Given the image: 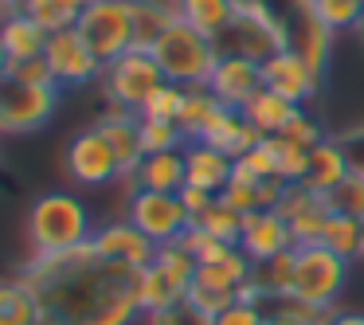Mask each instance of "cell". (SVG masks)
Listing matches in <instances>:
<instances>
[{
    "mask_svg": "<svg viewBox=\"0 0 364 325\" xmlns=\"http://www.w3.org/2000/svg\"><path fill=\"white\" fill-rule=\"evenodd\" d=\"M325 200H329L333 212H348V215H356V220H364V165L353 169Z\"/></svg>",
    "mask_w": 364,
    "mask_h": 325,
    "instance_id": "34",
    "label": "cell"
},
{
    "mask_svg": "<svg viewBox=\"0 0 364 325\" xmlns=\"http://www.w3.org/2000/svg\"><path fill=\"white\" fill-rule=\"evenodd\" d=\"M200 142L215 145L220 153H228V157H247V153L255 149V145L262 142V134L247 122L243 110H231V106H220L215 110V118L208 122V129L200 134Z\"/></svg>",
    "mask_w": 364,
    "mask_h": 325,
    "instance_id": "18",
    "label": "cell"
},
{
    "mask_svg": "<svg viewBox=\"0 0 364 325\" xmlns=\"http://www.w3.org/2000/svg\"><path fill=\"white\" fill-rule=\"evenodd\" d=\"M98 82H102L106 102H122L126 110L141 114V106L149 102V95L168 79H165V71L157 67V59H153L149 51L134 48V51H126V55H118L114 63H106V71H102Z\"/></svg>",
    "mask_w": 364,
    "mask_h": 325,
    "instance_id": "10",
    "label": "cell"
},
{
    "mask_svg": "<svg viewBox=\"0 0 364 325\" xmlns=\"http://www.w3.org/2000/svg\"><path fill=\"white\" fill-rule=\"evenodd\" d=\"M235 9H239V0H176V16H181L184 24H192L196 32L212 36L215 43H220V36L231 28Z\"/></svg>",
    "mask_w": 364,
    "mask_h": 325,
    "instance_id": "23",
    "label": "cell"
},
{
    "mask_svg": "<svg viewBox=\"0 0 364 325\" xmlns=\"http://www.w3.org/2000/svg\"><path fill=\"white\" fill-rule=\"evenodd\" d=\"M59 110V87H32L12 75L0 79V137H28Z\"/></svg>",
    "mask_w": 364,
    "mask_h": 325,
    "instance_id": "8",
    "label": "cell"
},
{
    "mask_svg": "<svg viewBox=\"0 0 364 325\" xmlns=\"http://www.w3.org/2000/svg\"><path fill=\"white\" fill-rule=\"evenodd\" d=\"M0 40L9 48L12 59H32V55H43L48 51V28L40 20H32L28 12H12V16L0 20Z\"/></svg>",
    "mask_w": 364,
    "mask_h": 325,
    "instance_id": "24",
    "label": "cell"
},
{
    "mask_svg": "<svg viewBox=\"0 0 364 325\" xmlns=\"http://www.w3.org/2000/svg\"><path fill=\"white\" fill-rule=\"evenodd\" d=\"M63 169L75 184H87V188H98V184H110L122 176L118 169V157H114L110 142L98 126H87L67 142V153H63Z\"/></svg>",
    "mask_w": 364,
    "mask_h": 325,
    "instance_id": "11",
    "label": "cell"
},
{
    "mask_svg": "<svg viewBox=\"0 0 364 325\" xmlns=\"http://www.w3.org/2000/svg\"><path fill=\"white\" fill-rule=\"evenodd\" d=\"M220 200L235 212L251 215V212H267L262 208V196H259V181H243V176H231V184L220 192Z\"/></svg>",
    "mask_w": 364,
    "mask_h": 325,
    "instance_id": "36",
    "label": "cell"
},
{
    "mask_svg": "<svg viewBox=\"0 0 364 325\" xmlns=\"http://www.w3.org/2000/svg\"><path fill=\"white\" fill-rule=\"evenodd\" d=\"M134 188H153V192H181L188 184V165H184V149L173 153H145L137 173L129 176Z\"/></svg>",
    "mask_w": 364,
    "mask_h": 325,
    "instance_id": "21",
    "label": "cell"
},
{
    "mask_svg": "<svg viewBox=\"0 0 364 325\" xmlns=\"http://www.w3.org/2000/svg\"><path fill=\"white\" fill-rule=\"evenodd\" d=\"M75 32L102 63H114L134 51V0H95L82 9Z\"/></svg>",
    "mask_w": 364,
    "mask_h": 325,
    "instance_id": "7",
    "label": "cell"
},
{
    "mask_svg": "<svg viewBox=\"0 0 364 325\" xmlns=\"http://www.w3.org/2000/svg\"><path fill=\"white\" fill-rule=\"evenodd\" d=\"M348 282V259L329 251L325 243L294 247V278H290V302L317 309H333Z\"/></svg>",
    "mask_w": 364,
    "mask_h": 325,
    "instance_id": "4",
    "label": "cell"
},
{
    "mask_svg": "<svg viewBox=\"0 0 364 325\" xmlns=\"http://www.w3.org/2000/svg\"><path fill=\"white\" fill-rule=\"evenodd\" d=\"M20 12L40 20V24L48 28V36H55V32H67V28L79 24L82 4L79 0H20Z\"/></svg>",
    "mask_w": 364,
    "mask_h": 325,
    "instance_id": "30",
    "label": "cell"
},
{
    "mask_svg": "<svg viewBox=\"0 0 364 325\" xmlns=\"http://www.w3.org/2000/svg\"><path fill=\"white\" fill-rule=\"evenodd\" d=\"M282 137H294V142H298V145H306V149H314V145L317 142H325V134H321V126H317V122L314 118H309V114L306 110H301L298 114V118H294L290 122V129H286V134Z\"/></svg>",
    "mask_w": 364,
    "mask_h": 325,
    "instance_id": "40",
    "label": "cell"
},
{
    "mask_svg": "<svg viewBox=\"0 0 364 325\" xmlns=\"http://www.w3.org/2000/svg\"><path fill=\"white\" fill-rule=\"evenodd\" d=\"M9 75L20 82H32V87H55V75H51L48 55H32V59H12Z\"/></svg>",
    "mask_w": 364,
    "mask_h": 325,
    "instance_id": "38",
    "label": "cell"
},
{
    "mask_svg": "<svg viewBox=\"0 0 364 325\" xmlns=\"http://www.w3.org/2000/svg\"><path fill=\"white\" fill-rule=\"evenodd\" d=\"M79 4H82V9H87V4H95V0H79Z\"/></svg>",
    "mask_w": 364,
    "mask_h": 325,
    "instance_id": "45",
    "label": "cell"
},
{
    "mask_svg": "<svg viewBox=\"0 0 364 325\" xmlns=\"http://www.w3.org/2000/svg\"><path fill=\"white\" fill-rule=\"evenodd\" d=\"M40 302V325H134L141 309V270L82 243L59 255H32L20 270Z\"/></svg>",
    "mask_w": 364,
    "mask_h": 325,
    "instance_id": "1",
    "label": "cell"
},
{
    "mask_svg": "<svg viewBox=\"0 0 364 325\" xmlns=\"http://www.w3.org/2000/svg\"><path fill=\"white\" fill-rule=\"evenodd\" d=\"M181 200H184V208H188L192 215H200V212H204V208L215 200V192L196 188V184H184V188H181Z\"/></svg>",
    "mask_w": 364,
    "mask_h": 325,
    "instance_id": "41",
    "label": "cell"
},
{
    "mask_svg": "<svg viewBox=\"0 0 364 325\" xmlns=\"http://www.w3.org/2000/svg\"><path fill=\"white\" fill-rule=\"evenodd\" d=\"M325 325H364V314H356V309H333Z\"/></svg>",
    "mask_w": 364,
    "mask_h": 325,
    "instance_id": "42",
    "label": "cell"
},
{
    "mask_svg": "<svg viewBox=\"0 0 364 325\" xmlns=\"http://www.w3.org/2000/svg\"><path fill=\"white\" fill-rule=\"evenodd\" d=\"M176 20V0H134V48L149 51Z\"/></svg>",
    "mask_w": 364,
    "mask_h": 325,
    "instance_id": "26",
    "label": "cell"
},
{
    "mask_svg": "<svg viewBox=\"0 0 364 325\" xmlns=\"http://www.w3.org/2000/svg\"><path fill=\"white\" fill-rule=\"evenodd\" d=\"M126 220L137 223L157 247L181 243L192 228V212L184 208L181 192H153V188H134L126 204Z\"/></svg>",
    "mask_w": 364,
    "mask_h": 325,
    "instance_id": "9",
    "label": "cell"
},
{
    "mask_svg": "<svg viewBox=\"0 0 364 325\" xmlns=\"http://www.w3.org/2000/svg\"><path fill=\"white\" fill-rule=\"evenodd\" d=\"M262 145H267V153H270V165H274V176L278 181H286V184H294V181H306V173H309V149L306 145H298L294 137H262Z\"/></svg>",
    "mask_w": 364,
    "mask_h": 325,
    "instance_id": "29",
    "label": "cell"
},
{
    "mask_svg": "<svg viewBox=\"0 0 364 325\" xmlns=\"http://www.w3.org/2000/svg\"><path fill=\"white\" fill-rule=\"evenodd\" d=\"M282 48H290V28H286L282 12H270L262 0H239L235 20H231V28L220 36V51L255 59V63H267V59Z\"/></svg>",
    "mask_w": 364,
    "mask_h": 325,
    "instance_id": "5",
    "label": "cell"
},
{
    "mask_svg": "<svg viewBox=\"0 0 364 325\" xmlns=\"http://www.w3.org/2000/svg\"><path fill=\"white\" fill-rule=\"evenodd\" d=\"M239 247L247 251L251 262H262V259H274V255L290 251L294 247V235H290V223L267 208V212H251L243 220V235H239Z\"/></svg>",
    "mask_w": 364,
    "mask_h": 325,
    "instance_id": "17",
    "label": "cell"
},
{
    "mask_svg": "<svg viewBox=\"0 0 364 325\" xmlns=\"http://www.w3.org/2000/svg\"><path fill=\"white\" fill-rule=\"evenodd\" d=\"M0 325H40V302L24 275L0 278Z\"/></svg>",
    "mask_w": 364,
    "mask_h": 325,
    "instance_id": "25",
    "label": "cell"
},
{
    "mask_svg": "<svg viewBox=\"0 0 364 325\" xmlns=\"http://www.w3.org/2000/svg\"><path fill=\"white\" fill-rule=\"evenodd\" d=\"M267 325H306V321H301V317H294V314H286V309H278V306H270Z\"/></svg>",
    "mask_w": 364,
    "mask_h": 325,
    "instance_id": "43",
    "label": "cell"
},
{
    "mask_svg": "<svg viewBox=\"0 0 364 325\" xmlns=\"http://www.w3.org/2000/svg\"><path fill=\"white\" fill-rule=\"evenodd\" d=\"M95 239V215L75 192H43L28 208L32 255H59Z\"/></svg>",
    "mask_w": 364,
    "mask_h": 325,
    "instance_id": "2",
    "label": "cell"
},
{
    "mask_svg": "<svg viewBox=\"0 0 364 325\" xmlns=\"http://www.w3.org/2000/svg\"><path fill=\"white\" fill-rule=\"evenodd\" d=\"M321 243L329 247V251H337L341 259H360L364 251V220H356V215L348 212H329V220H325V231H321Z\"/></svg>",
    "mask_w": 364,
    "mask_h": 325,
    "instance_id": "27",
    "label": "cell"
},
{
    "mask_svg": "<svg viewBox=\"0 0 364 325\" xmlns=\"http://www.w3.org/2000/svg\"><path fill=\"white\" fill-rule=\"evenodd\" d=\"M9 63H12V55H9V48H4V40H0V79L9 75Z\"/></svg>",
    "mask_w": 364,
    "mask_h": 325,
    "instance_id": "44",
    "label": "cell"
},
{
    "mask_svg": "<svg viewBox=\"0 0 364 325\" xmlns=\"http://www.w3.org/2000/svg\"><path fill=\"white\" fill-rule=\"evenodd\" d=\"M90 243H95L98 255H106V259H114V262H126V267H134V270H145L157 259V243H153L137 223H129L126 215L95 228V239H90Z\"/></svg>",
    "mask_w": 364,
    "mask_h": 325,
    "instance_id": "15",
    "label": "cell"
},
{
    "mask_svg": "<svg viewBox=\"0 0 364 325\" xmlns=\"http://www.w3.org/2000/svg\"><path fill=\"white\" fill-rule=\"evenodd\" d=\"M145 321H149V325H212V317L200 314V309L184 298V302H176V306H168V309L145 314Z\"/></svg>",
    "mask_w": 364,
    "mask_h": 325,
    "instance_id": "39",
    "label": "cell"
},
{
    "mask_svg": "<svg viewBox=\"0 0 364 325\" xmlns=\"http://www.w3.org/2000/svg\"><path fill=\"white\" fill-rule=\"evenodd\" d=\"M262 87L301 106V102H309V98L321 90V75H317L294 48H282V51H274V55L262 63Z\"/></svg>",
    "mask_w": 364,
    "mask_h": 325,
    "instance_id": "14",
    "label": "cell"
},
{
    "mask_svg": "<svg viewBox=\"0 0 364 325\" xmlns=\"http://www.w3.org/2000/svg\"><path fill=\"white\" fill-rule=\"evenodd\" d=\"M243 114H247V122H251L262 137H278V134H286V129H290V122L301 114V106L262 87L259 95L243 106Z\"/></svg>",
    "mask_w": 364,
    "mask_h": 325,
    "instance_id": "22",
    "label": "cell"
},
{
    "mask_svg": "<svg viewBox=\"0 0 364 325\" xmlns=\"http://www.w3.org/2000/svg\"><path fill=\"white\" fill-rule=\"evenodd\" d=\"M141 145L145 153H173V149H184L188 137L176 122H153V118H141Z\"/></svg>",
    "mask_w": 364,
    "mask_h": 325,
    "instance_id": "33",
    "label": "cell"
},
{
    "mask_svg": "<svg viewBox=\"0 0 364 325\" xmlns=\"http://www.w3.org/2000/svg\"><path fill=\"white\" fill-rule=\"evenodd\" d=\"M267 314L270 309L262 302H247V298H235L223 314L212 317V325H267Z\"/></svg>",
    "mask_w": 364,
    "mask_h": 325,
    "instance_id": "37",
    "label": "cell"
},
{
    "mask_svg": "<svg viewBox=\"0 0 364 325\" xmlns=\"http://www.w3.org/2000/svg\"><path fill=\"white\" fill-rule=\"evenodd\" d=\"M181 106H184V87H176V82H161V87L149 95V102L141 106V118L176 122L181 118Z\"/></svg>",
    "mask_w": 364,
    "mask_h": 325,
    "instance_id": "35",
    "label": "cell"
},
{
    "mask_svg": "<svg viewBox=\"0 0 364 325\" xmlns=\"http://www.w3.org/2000/svg\"><path fill=\"white\" fill-rule=\"evenodd\" d=\"M184 165H188V184L208 188V192H215V196L228 188L231 173H235V157L220 153L208 142H188L184 145Z\"/></svg>",
    "mask_w": 364,
    "mask_h": 325,
    "instance_id": "19",
    "label": "cell"
},
{
    "mask_svg": "<svg viewBox=\"0 0 364 325\" xmlns=\"http://www.w3.org/2000/svg\"><path fill=\"white\" fill-rule=\"evenodd\" d=\"M360 259H364V251H360Z\"/></svg>",
    "mask_w": 364,
    "mask_h": 325,
    "instance_id": "47",
    "label": "cell"
},
{
    "mask_svg": "<svg viewBox=\"0 0 364 325\" xmlns=\"http://www.w3.org/2000/svg\"><path fill=\"white\" fill-rule=\"evenodd\" d=\"M220 98L204 87H184V106H181V118H176V126L184 129V137L188 142H200V134L208 129V122L215 118V110H220Z\"/></svg>",
    "mask_w": 364,
    "mask_h": 325,
    "instance_id": "28",
    "label": "cell"
},
{
    "mask_svg": "<svg viewBox=\"0 0 364 325\" xmlns=\"http://www.w3.org/2000/svg\"><path fill=\"white\" fill-rule=\"evenodd\" d=\"M243 212H235V208H228L220 196L212 200V204L204 208L200 215H192V228L208 231L212 239H223V243H239V235H243Z\"/></svg>",
    "mask_w": 364,
    "mask_h": 325,
    "instance_id": "31",
    "label": "cell"
},
{
    "mask_svg": "<svg viewBox=\"0 0 364 325\" xmlns=\"http://www.w3.org/2000/svg\"><path fill=\"white\" fill-rule=\"evenodd\" d=\"M208 90H212L223 106L243 110V106L262 90V63L223 51L220 63H215V71H212V79H208Z\"/></svg>",
    "mask_w": 364,
    "mask_h": 325,
    "instance_id": "16",
    "label": "cell"
},
{
    "mask_svg": "<svg viewBox=\"0 0 364 325\" xmlns=\"http://www.w3.org/2000/svg\"><path fill=\"white\" fill-rule=\"evenodd\" d=\"M353 161H348L345 145L337 142V137H325V142H317L314 149H309V173H306V184L314 192H321V196H329L333 188H337L341 181H345L348 173H353Z\"/></svg>",
    "mask_w": 364,
    "mask_h": 325,
    "instance_id": "20",
    "label": "cell"
},
{
    "mask_svg": "<svg viewBox=\"0 0 364 325\" xmlns=\"http://www.w3.org/2000/svg\"><path fill=\"white\" fill-rule=\"evenodd\" d=\"M43 55H48V63H51V75H55V87L59 90L98 82V79H102V71H106V63L87 48V43H82V36L75 32V28L51 36Z\"/></svg>",
    "mask_w": 364,
    "mask_h": 325,
    "instance_id": "12",
    "label": "cell"
},
{
    "mask_svg": "<svg viewBox=\"0 0 364 325\" xmlns=\"http://www.w3.org/2000/svg\"><path fill=\"white\" fill-rule=\"evenodd\" d=\"M192 282H196V259L184 243H165L157 247V259L141 270V309L157 314L176 302L188 298Z\"/></svg>",
    "mask_w": 364,
    "mask_h": 325,
    "instance_id": "6",
    "label": "cell"
},
{
    "mask_svg": "<svg viewBox=\"0 0 364 325\" xmlns=\"http://www.w3.org/2000/svg\"><path fill=\"white\" fill-rule=\"evenodd\" d=\"M0 20H4V9H0Z\"/></svg>",
    "mask_w": 364,
    "mask_h": 325,
    "instance_id": "46",
    "label": "cell"
},
{
    "mask_svg": "<svg viewBox=\"0 0 364 325\" xmlns=\"http://www.w3.org/2000/svg\"><path fill=\"white\" fill-rule=\"evenodd\" d=\"M314 12L329 32H353L364 24V0H314Z\"/></svg>",
    "mask_w": 364,
    "mask_h": 325,
    "instance_id": "32",
    "label": "cell"
},
{
    "mask_svg": "<svg viewBox=\"0 0 364 325\" xmlns=\"http://www.w3.org/2000/svg\"><path fill=\"white\" fill-rule=\"evenodd\" d=\"M149 55L157 59V67L165 71L168 82L176 87H204L212 79L215 63H220V43L212 36L196 32L192 24H184L181 16L157 36V43L149 48Z\"/></svg>",
    "mask_w": 364,
    "mask_h": 325,
    "instance_id": "3",
    "label": "cell"
},
{
    "mask_svg": "<svg viewBox=\"0 0 364 325\" xmlns=\"http://www.w3.org/2000/svg\"><path fill=\"white\" fill-rule=\"evenodd\" d=\"M95 126L106 134V142H110L114 157H118L122 176L129 181V176L137 173V165L145 161V145H141V114L126 110L122 102H102V114H98Z\"/></svg>",
    "mask_w": 364,
    "mask_h": 325,
    "instance_id": "13",
    "label": "cell"
}]
</instances>
